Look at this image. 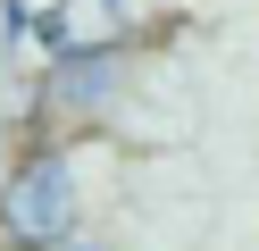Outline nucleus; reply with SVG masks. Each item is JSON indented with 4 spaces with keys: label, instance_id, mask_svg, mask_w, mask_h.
I'll use <instances>...</instances> for the list:
<instances>
[{
    "label": "nucleus",
    "instance_id": "3",
    "mask_svg": "<svg viewBox=\"0 0 259 251\" xmlns=\"http://www.w3.org/2000/svg\"><path fill=\"white\" fill-rule=\"evenodd\" d=\"M59 251H101V243H59Z\"/></svg>",
    "mask_w": 259,
    "mask_h": 251
},
{
    "label": "nucleus",
    "instance_id": "2",
    "mask_svg": "<svg viewBox=\"0 0 259 251\" xmlns=\"http://www.w3.org/2000/svg\"><path fill=\"white\" fill-rule=\"evenodd\" d=\"M117 50H67V59H59V76H51V100L59 109H101L109 100V84H117Z\"/></svg>",
    "mask_w": 259,
    "mask_h": 251
},
{
    "label": "nucleus",
    "instance_id": "1",
    "mask_svg": "<svg viewBox=\"0 0 259 251\" xmlns=\"http://www.w3.org/2000/svg\"><path fill=\"white\" fill-rule=\"evenodd\" d=\"M75 226V176L67 159H25L17 176L0 184V234L17 251H59Z\"/></svg>",
    "mask_w": 259,
    "mask_h": 251
}]
</instances>
